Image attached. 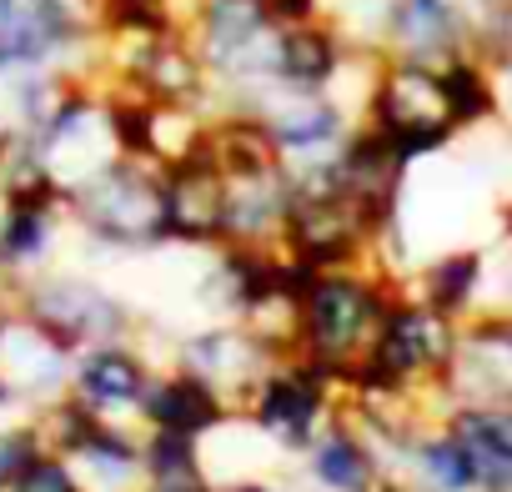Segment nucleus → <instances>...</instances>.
<instances>
[{
	"mask_svg": "<svg viewBox=\"0 0 512 492\" xmlns=\"http://www.w3.org/2000/svg\"><path fill=\"white\" fill-rule=\"evenodd\" d=\"M457 347H462V322L432 312L412 287H397L372 347L342 377V402L347 397H417L437 417V397L457 362Z\"/></svg>",
	"mask_w": 512,
	"mask_h": 492,
	"instance_id": "obj_1",
	"label": "nucleus"
},
{
	"mask_svg": "<svg viewBox=\"0 0 512 492\" xmlns=\"http://www.w3.org/2000/svg\"><path fill=\"white\" fill-rule=\"evenodd\" d=\"M407 282H392L372 262L362 267H337V272H312V282L297 297L292 317V352H307L337 372H347L377 337L382 312L392 292Z\"/></svg>",
	"mask_w": 512,
	"mask_h": 492,
	"instance_id": "obj_2",
	"label": "nucleus"
},
{
	"mask_svg": "<svg viewBox=\"0 0 512 492\" xmlns=\"http://www.w3.org/2000/svg\"><path fill=\"white\" fill-rule=\"evenodd\" d=\"M66 221L101 252H151V246H166L161 166L111 156L106 166L66 186Z\"/></svg>",
	"mask_w": 512,
	"mask_h": 492,
	"instance_id": "obj_3",
	"label": "nucleus"
},
{
	"mask_svg": "<svg viewBox=\"0 0 512 492\" xmlns=\"http://www.w3.org/2000/svg\"><path fill=\"white\" fill-rule=\"evenodd\" d=\"M186 31L216 81V106L256 111L272 91V51L282 31L267 16V0H191Z\"/></svg>",
	"mask_w": 512,
	"mask_h": 492,
	"instance_id": "obj_4",
	"label": "nucleus"
},
{
	"mask_svg": "<svg viewBox=\"0 0 512 492\" xmlns=\"http://www.w3.org/2000/svg\"><path fill=\"white\" fill-rule=\"evenodd\" d=\"M357 121H367L407 171H417L422 161L442 156L457 146V131L447 121L442 106V76L432 61H412V56H382L367 76L362 91V111Z\"/></svg>",
	"mask_w": 512,
	"mask_h": 492,
	"instance_id": "obj_5",
	"label": "nucleus"
},
{
	"mask_svg": "<svg viewBox=\"0 0 512 492\" xmlns=\"http://www.w3.org/2000/svg\"><path fill=\"white\" fill-rule=\"evenodd\" d=\"M342 377L347 372H337V367H327V362H317L307 352H287V357H277L262 372V382L246 392L236 417L262 442H272L277 452L302 457L312 447V437L337 417Z\"/></svg>",
	"mask_w": 512,
	"mask_h": 492,
	"instance_id": "obj_6",
	"label": "nucleus"
},
{
	"mask_svg": "<svg viewBox=\"0 0 512 492\" xmlns=\"http://www.w3.org/2000/svg\"><path fill=\"white\" fill-rule=\"evenodd\" d=\"M11 307L36 332H46L56 347H66L71 357L96 342H121L136 327V312L111 287L76 277V272H41V277L11 287Z\"/></svg>",
	"mask_w": 512,
	"mask_h": 492,
	"instance_id": "obj_7",
	"label": "nucleus"
},
{
	"mask_svg": "<svg viewBox=\"0 0 512 492\" xmlns=\"http://www.w3.org/2000/svg\"><path fill=\"white\" fill-rule=\"evenodd\" d=\"M96 81L126 86L156 106H191V111H216V81L191 41V31H166V36H131V41H101V66Z\"/></svg>",
	"mask_w": 512,
	"mask_h": 492,
	"instance_id": "obj_8",
	"label": "nucleus"
},
{
	"mask_svg": "<svg viewBox=\"0 0 512 492\" xmlns=\"http://www.w3.org/2000/svg\"><path fill=\"white\" fill-rule=\"evenodd\" d=\"M387 226L392 221H377L352 196H292L277 231V252L307 272L362 267L372 262V246Z\"/></svg>",
	"mask_w": 512,
	"mask_h": 492,
	"instance_id": "obj_9",
	"label": "nucleus"
},
{
	"mask_svg": "<svg viewBox=\"0 0 512 492\" xmlns=\"http://www.w3.org/2000/svg\"><path fill=\"white\" fill-rule=\"evenodd\" d=\"M287 357V347L267 332H256L251 322H231V317H216L211 327H196L176 342L171 362L186 367L191 377H201L206 387H216L231 407L246 402V392L262 382V372Z\"/></svg>",
	"mask_w": 512,
	"mask_h": 492,
	"instance_id": "obj_10",
	"label": "nucleus"
},
{
	"mask_svg": "<svg viewBox=\"0 0 512 492\" xmlns=\"http://www.w3.org/2000/svg\"><path fill=\"white\" fill-rule=\"evenodd\" d=\"M372 56L337 16H317L307 26H282L272 51V91L292 96H337V86Z\"/></svg>",
	"mask_w": 512,
	"mask_h": 492,
	"instance_id": "obj_11",
	"label": "nucleus"
},
{
	"mask_svg": "<svg viewBox=\"0 0 512 492\" xmlns=\"http://www.w3.org/2000/svg\"><path fill=\"white\" fill-rule=\"evenodd\" d=\"M256 116H262L287 166H307L342 151V141L357 126V106H347L342 96H292V91H267L256 101Z\"/></svg>",
	"mask_w": 512,
	"mask_h": 492,
	"instance_id": "obj_12",
	"label": "nucleus"
},
{
	"mask_svg": "<svg viewBox=\"0 0 512 492\" xmlns=\"http://www.w3.org/2000/svg\"><path fill=\"white\" fill-rule=\"evenodd\" d=\"M382 56H412L442 66L457 51H472L467 0H377V36Z\"/></svg>",
	"mask_w": 512,
	"mask_h": 492,
	"instance_id": "obj_13",
	"label": "nucleus"
},
{
	"mask_svg": "<svg viewBox=\"0 0 512 492\" xmlns=\"http://www.w3.org/2000/svg\"><path fill=\"white\" fill-rule=\"evenodd\" d=\"M166 181V246H191V252H216L226 246V181L201 146L186 161L161 166Z\"/></svg>",
	"mask_w": 512,
	"mask_h": 492,
	"instance_id": "obj_14",
	"label": "nucleus"
},
{
	"mask_svg": "<svg viewBox=\"0 0 512 492\" xmlns=\"http://www.w3.org/2000/svg\"><path fill=\"white\" fill-rule=\"evenodd\" d=\"M442 402H512V312L482 307L462 322L457 362L442 382Z\"/></svg>",
	"mask_w": 512,
	"mask_h": 492,
	"instance_id": "obj_15",
	"label": "nucleus"
},
{
	"mask_svg": "<svg viewBox=\"0 0 512 492\" xmlns=\"http://www.w3.org/2000/svg\"><path fill=\"white\" fill-rule=\"evenodd\" d=\"M136 422L146 432H181V437L206 442V437H216L236 422V407L216 387H206L201 377H191L186 367L171 362V367H156V377H151V387L136 407Z\"/></svg>",
	"mask_w": 512,
	"mask_h": 492,
	"instance_id": "obj_16",
	"label": "nucleus"
},
{
	"mask_svg": "<svg viewBox=\"0 0 512 492\" xmlns=\"http://www.w3.org/2000/svg\"><path fill=\"white\" fill-rule=\"evenodd\" d=\"M151 377H156V362L131 337L96 342V347H81L71 357V392L106 417H136Z\"/></svg>",
	"mask_w": 512,
	"mask_h": 492,
	"instance_id": "obj_17",
	"label": "nucleus"
},
{
	"mask_svg": "<svg viewBox=\"0 0 512 492\" xmlns=\"http://www.w3.org/2000/svg\"><path fill=\"white\" fill-rule=\"evenodd\" d=\"M302 472L317 492H377L392 467L377 452V442L337 407V417L312 437V447L302 452Z\"/></svg>",
	"mask_w": 512,
	"mask_h": 492,
	"instance_id": "obj_18",
	"label": "nucleus"
},
{
	"mask_svg": "<svg viewBox=\"0 0 512 492\" xmlns=\"http://www.w3.org/2000/svg\"><path fill=\"white\" fill-rule=\"evenodd\" d=\"M61 226H66V206L61 201L0 196V287L11 292V287L51 272Z\"/></svg>",
	"mask_w": 512,
	"mask_h": 492,
	"instance_id": "obj_19",
	"label": "nucleus"
},
{
	"mask_svg": "<svg viewBox=\"0 0 512 492\" xmlns=\"http://www.w3.org/2000/svg\"><path fill=\"white\" fill-rule=\"evenodd\" d=\"M407 287L432 312H442L452 322H467L482 307H492L487 302V292H492V252H487V246H447V252L417 262Z\"/></svg>",
	"mask_w": 512,
	"mask_h": 492,
	"instance_id": "obj_20",
	"label": "nucleus"
},
{
	"mask_svg": "<svg viewBox=\"0 0 512 492\" xmlns=\"http://www.w3.org/2000/svg\"><path fill=\"white\" fill-rule=\"evenodd\" d=\"M437 422L467 447L477 492H512V402H442Z\"/></svg>",
	"mask_w": 512,
	"mask_h": 492,
	"instance_id": "obj_21",
	"label": "nucleus"
},
{
	"mask_svg": "<svg viewBox=\"0 0 512 492\" xmlns=\"http://www.w3.org/2000/svg\"><path fill=\"white\" fill-rule=\"evenodd\" d=\"M437 76H442V106L457 136L502 121V81L492 61H482L477 51H457L437 66Z\"/></svg>",
	"mask_w": 512,
	"mask_h": 492,
	"instance_id": "obj_22",
	"label": "nucleus"
},
{
	"mask_svg": "<svg viewBox=\"0 0 512 492\" xmlns=\"http://www.w3.org/2000/svg\"><path fill=\"white\" fill-rule=\"evenodd\" d=\"M76 467L86 472L91 492L141 487V422L136 417H101L96 432L81 442Z\"/></svg>",
	"mask_w": 512,
	"mask_h": 492,
	"instance_id": "obj_23",
	"label": "nucleus"
},
{
	"mask_svg": "<svg viewBox=\"0 0 512 492\" xmlns=\"http://www.w3.org/2000/svg\"><path fill=\"white\" fill-rule=\"evenodd\" d=\"M141 482L161 487V492H216L201 437L146 432V427H141Z\"/></svg>",
	"mask_w": 512,
	"mask_h": 492,
	"instance_id": "obj_24",
	"label": "nucleus"
},
{
	"mask_svg": "<svg viewBox=\"0 0 512 492\" xmlns=\"http://www.w3.org/2000/svg\"><path fill=\"white\" fill-rule=\"evenodd\" d=\"M397 477H407L422 492H477L472 457H467V447L442 422H427L417 432V442H412V452H407V462H402Z\"/></svg>",
	"mask_w": 512,
	"mask_h": 492,
	"instance_id": "obj_25",
	"label": "nucleus"
},
{
	"mask_svg": "<svg viewBox=\"0 0 512 492\" xmlns=\"http://www.w3.org/2000/svg\"><path fill=\"white\" fill-rule=\"evenodd\" d=\"M191 0H96L101 41H131V36H166L186 26Z\"/></svg>",
	"mask_w": 512,
	"mask_h": 492,
	"instance_id": "obj_26",
	"label": "nucleus"
},
{
	"mask_svg": "<svg viewBox=\"0 0 512 492\" xmlns=\"http://www.w3.org/2000/svg\"><path fill=\"white\" fill-rule=\"evenodd\" d=\"M36 427H41V437H46V447L51 452H66V457H76L81 452V442L96 432V422L106 417V412H96L91 402H81L71 387L61 392V397H51V402H41L36 412H26Z\"/></svg>",
	"mask_w": 512,
	"mask_h": 492,
	"instance_id": "obj_27",
	"label": "nucleus"
},
{
	"mask_svg": "<svg viewBox=\"0 0 512 492\" xmlns=\"http://www.w3.org/2000/svg\"><path fill=\"white\" fill-rule=\"evenodd\" d=\"M46 452V437L31 417H11V422H0V492H11L16 477Z\"/></svg>",
	"mask_w": 512,
	"mask_h": 492,
	"instance_id": "obj_28",
	"label": "nucleus"
},
{
	"mask_svg": "<svg viewBox=\"0 0 512 492\" xmlns=\"http://www.w3.org/2000/svg\"><path fill=\"white\" fill-rule=\"evenodd\" d=\"M11 492H91V482H86V472L76 467V457L46 447V452L16 477Z\"/></svg>",
	"mask_w": 512,
	"mask_h": 492,
	"instance_id": "obj_29",
	"label": "nucleus"
},
{
	"mask_svg": "<svg viewBox=\"0 0 512 492\" xmlns=\"http://www.w3.org/2000/svg\"><path fill=\"white\" fill-rule=\"evenodd\" d=\"M267 16L277 26H307V21L327 16V0H267Z\"/></svg>",
	"mask_w": 512,
	"mask_h": 492,
	"instance_id": "obj_30",
	"label": "nucleus"
},
{
	"mask_svg": "<svg viewBox=\"0 0 512 492\" xmlns=\"http://www.w3.org/2000/svg\"><path fill=\"white\" fill-rule=\"evenodd\" d=\"M216 492H292L272 477H231V482H216Z\"/></svg>",
	"mask_w": 512,
	"mask_h": 492,
	"instance_id": "obj_31",
	"label": "nucleus"
},
{
	"mask_svg": "<svg viewBox=\"0 0 512 492\" xmlns=\"http://www.w3.org/2000/svg\"><path fill=\"white\" fill-rule=\"evenodd\" d=\"M16 407H21V397H16V387L0 377V422H11L16 417Z\"/></svg>",
	"mask_w": 512,
	"mask_h": 492,
	"instance_id": "obj_32",
	"label": "nucleus"
},
{
	"mask_svg": "<svg viewBox=\"0 0 512 492\" xmlns=\"http://www.w3.org/2000/svg\"><path fill=\"white\" fill-rule=\"evenodd\" d=\"M377 492H422V487H412L407 477H397V472H392V477H387V482H382Z\"/></svg>",
	"mask_w": 512,
	"mask_h": 492,
	"instance_id": "obj_33",
	"label": "nucleus"
},
{
	"mask_svg": "<svg viewBox=\"0 0 512 492\" xmlns=\"http://www.w3.org/2000/svg\"><path fill=\"white\" fill-rule=\"evenodd\" d=\"M502 236H507V241H512V201H507V206H502Z\"/></svg>",
	"mask_w": 512,
	"mask_h": 492,
	"instance_id": "obj_34",
	"label": "nucleus"
},
{
	"mask_svg": "<svg viewBox=\"0 0 512 492\" xmlns=\"http://www.w3.org/2000/svg\"><path fill=\"white\" fill-rule=\"evenodd\" d=\"M131 492H161V487H146V482H141V487H131Z\"/></svg>",
	"mask_w": 512,
	"mask_h": 492,
	"instance_id": "obj_35",
	"label": "nucleus"
},
{
	"mask_svg": "<svg viewBox=\"0 0 512 492\" xmlns=\"http://www.w3.org/2000/svg\"><path fill=\"white\" fill-rule=\"evenodd\" d=\"M0 292H6V287H0Z\"/></svg>",
	"mask_w": 512,
	"mask_h": 492,
	"instance_id": "obj_36",
	"label": "nucleus"
}]
</instances>
